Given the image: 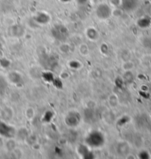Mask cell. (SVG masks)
Masks as SVG:
<instances>
[{"mask_svg":"<svg viewBox=\"0 0 151 159\" xmlns=\"http://www.w3.org/2000/svg\"><path fill=\"white\" fill-rule=\"evenodd\" d=\"M88 142L92 146H99L102 142V137L100 135V134L94 133L88 138Z\"/></svg>","mask_w":151,"mask_h":159,"instance_id":"obj_1","label":"cell"}]
</instances>
